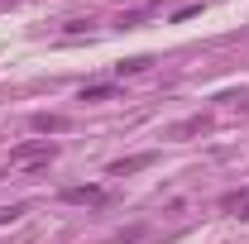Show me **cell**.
Here are the masks:
<instances>
[{
    "instance_id": "6da1fadb",
    "label": "cell",
    "mask_w": 249,
    "mask_h": 244,
    "mask_svg": "<svg viewBox=\"0 0 249 244\" xmlns=\"http://www.w3.org/2000/svg\"><path fill=\"white\" fill-rule=\"evenodd\" d=\"M58 158V144L53 139H29L19 149H10V168H48Z\"/></svg>"
},
{
    "instance_id": "7a4b0ae2",
    "label": "cell",
    "mask_w": 249,
    "mask_h": 244,
    "mask_svg": "<svg viewBox=\"0 0 249 244\" xmlns=\"http://www.w3.org/2000/svg\"><path fill=\"white\" fill-rule=\"evenodd\" d=\"M62 201H67V206H106V187H62L58 192Z\"/></svg>"
},
{
    "instance_id": "3957f363",
    "label": "cell",
    "mask_w": 249,
    "mask_h": 244,
    "mask_svg": "<svg viewBox=\"0 0 249 244\" xmlns=\"http://www.w3.org/2000/svg\"><path fill=\"white\" fill-rule=\"evenodd\" d=\"M220 211L249 220V187H240V192H225V196H220Z\"/></svg>"
},
{
    "instance_id": "277c9868",
    "label": "cell",
    "mask_w": 249,
    "mask_h": 244,
    "mask_svg": "<svg viewBox=\"0 0 249 244\" xmlns=\"http://www.w3.org/2000/svg\"><path fill=\"white\" fill-rule=\"evenodd\" d=\"M154 163V153H134V158H120V163H110V177H129V173H139V168H149Z\"/></svg>"
},
{
    "instance_id": "5b68a950",
    "label": "cell",
    "mask_w": 249,
    "mask_h": 244,
    "mask_svg": "<svg viewBox=\"0 0 249 244\" xmlns=\"http://www.w3.org/2000/svg\"><path fill=\"white\" fill-rule=\"evenodd\" d=\"M206 115H192V120H182V124H173V129H168V134H173V139H187V134H201V129H206Z\"/></svg>"
},
{
    "instance_id": "8992f818",
    "label": "cell",
    "mask_w": 249,
    "mask_h": 244,
    "mask_svg": "<svg viewBox=\"0 0 249 244\" xmlns=\"http://www.w3.org/2000/svg\"><path fill=\"white\" fill-rule=\"evenodd\" d=\"M34 129H38V134H62L67 120H62V115H34Z\"/></svg>"
},
{
    "instance_id": "52a82bcc",
    "label": "cell",
    "mask_w": 249,
    "mask_h": 244,
    "mask_svg": "<svg viewBox=\"0 0 249 244\" xmlns=\"http://www.w3.org/2000/svg\"><path fill=\"white\" fill-rule=\"evenodd\" d=\"M115 87H82V101H115Z\"/></svg>"
},
{
    "instance_id": "ba28073f",
    "label": "cell",
    "mask_w": 249,
    "mask_h": 244,
    "mask_svg": "<svg viewBox=\"0 0 249 244\" xmlns=\"http://www.w3.org/2000/svg\"><path fill=\"white\" fill-rule=\"evenodd\" d=\"M149 62H154V58H129V62H120V77H124V72H129V77H134V72H149Z\"/></svg>"
},
{
    "instance_id": "9c48e42d",
    "label": "cell",
    "mask_w": 249,
    "mask_h": 244,
    "mask_svg": "<svg viewBox=\"0 0 249 244\" xmlns=\"http://www.w3.org/2000/svg\"><path fill=\"white\" fill-rule=\"evenodd\" d=\"M19 215H24V206H0V225H15Z\"/></svg>"
}]
</instances>
